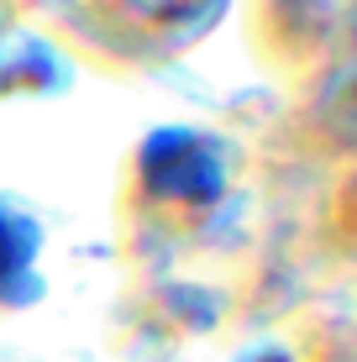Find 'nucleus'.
Returning <instances> with one entry per match:
<instances>
[{"instance_id":"nucleus-2","label":"nucleus","mask_w":357,"mask_h":362,"mask_svg":"<svg viewBox=\"0 0 357 362\" xmlns=\"http://www.w3.org/2000/svg\"><path fill=\"white\" fill-rule=\"evenodd\" d=\"M131 11H142L147 21H189L194 11H205L211 0H127Z\"/></svg>"},{"instance_id":"nucleus-1","label":"nucleus","mask_w":357,"mask_h":362,"mask_svg":"<svg viewBox=\"0 0 357 362\" xmlns=\"http://www.w3.org/2000/svg\"><path fill=\"white\" fill-rule=\"evenodd\" d=\"M321 121H326V132H331V136H341V142H352V147H357V42H347L341 64L331 69V79H326Z\"/></svg>"}]
</instances>
